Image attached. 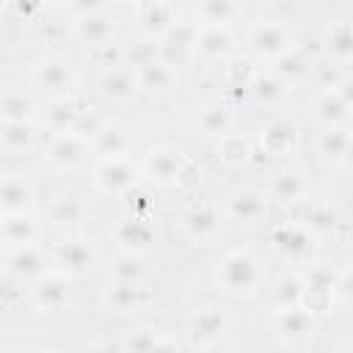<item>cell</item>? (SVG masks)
I'll return each instance as SVG.
<instances>
[{
    "mask_svg": "<svg viewBox=\"0 0 353 353\" xmlns=\"http://www.w3.org/2000/svg\"><path fill=\"white\" fill-rule=\"evenodd\" d=\"M218 279L221 284L229 290V292H248L259 284V268H256V259L245 251H232L223 262H221V270H218Z\"/></svg>",
    "mask_w": 353,
    "mask_h": 353,
    "instance_id": "1",
    "label": "cell"
},
{
    "mask_svg": "<svg viewBox=\"0 0 353 353\" xmlns=\"http://www.w3.org/2000/svg\"><path fill=\"white\" fill-rule=\"evenodd\" d=\"M287 41H290L287 30H284L281 25H273V22L256 28V30H254V39H251L254 50L262 52V55H279V52H284V50L290 47Z\"/></svg>",
    "mask_w": 353,
    "mask_h": 353,
    "instance_id": "2",
    "label": "cell"
},
{
    "mask_svg": "<svg viewBox=\"0 0 353 353\" xmlns=\"http://www.w3.org/2000/svg\"><path fill=\"white\" fill-rule=\"evenodd\" d=\"M182 171V154L174 149H160L152 152L149 157V176L157 182H174Z\"/></svg>",
    "mask_w": 353,
    "mask_h": 353,
    "instance_id": "3",
    "label": "cell"
},
{
    "mask_svg": "<svg viewBox=\"0 0 353 353\" xmlns=\"http://www.w3.org/2000/svg\"><path fill=\"white\" fill-rule=\"evenodd\" d=\"M99 185L105 190H124V188H130L132 185V165L119 160V157H113L110 163H105L99 168Z\"/></svg>",
    "mask_w": 353,
    "mask_h": 353,
    "instance_id": "4",
    "label": "cell"
},
{
    "mask_svg": "<svg viewBox=\"0 0 353 353\" xmlns=\"http://www.w3.org/2000/svg\"><path fill=\"white\" fill-rule=\"evenodd\" d=\"M36 83L50 88V91H66L69 83H72V72H69V63L63 61H47L41 63V69L36 72Z\"/></svg>",
    "mask_w": 353,
    "mask_h": 353,
    "instance_id": "5",
    "label": "cell"
},
{
    "mask_svg": "<svg viewBox=\"0 0 353 353\" xmlns=\"http://www.w3.org/2000/svg\"><path fill=\"white\" fill-rule=\"evenodd\" d=\"M135 85H138V80H135V74L127 72V69H113V72L105 74V80H102V91H105V97H110V99H130V97L135 94Z\"/></svg>",
    "mask_w": 353,
    "mask_h": 353,
    "instance_id": "6",
    "label": "cell"
},
{
    "mask_svg": "<svg viewBox=\"0 0 353 353\" xmlns=\"http://www.w3.org/2000/svg\"><path fill=\"white\" fill-rule=\"evenodd\" d=\"M58 262L72 273H83V270L91 268L94 254H91V248L85 243H66V245L58 248Z\"/></svg>",
    "mask_w": 353,
    "mask_h": 353,
    "instance_id": "7",
    "label": "cell"
},
{
    "mask_svg": "<svg viewBox=\"0 0 353 353\" xmlns=\"http://www.w3.org/2000/svg\"><path fill=\"white\" fill-rule=\"evenodd\" d=\"M108 301L113 303V309L130 312V309H138V306L146 301V292H143L135 281H121V284L113 287V292L108 295Z\"/></svg>",
    "mask_w": 353,
    "mask_h": 353,
    "instance_id": "8",
    "label": "cell"
},
{
    "mask_svg": "<svg viewBox=\"0 0 353 353\" xmlns=\"http://www.w3.org/2000/svg\"><path fill=\"white\" fill-rule=\"evenodd\" d=\"M80 152H83V143L77 135L66 132V135H58L55 143L50 146V160L58 163V165H72L80 160Z\"/></svg>",
    "mask_w": 353,
    "mask_h": 353,
    "instance_id": "9",
    "label": "cell"
},
{
    "mask_svg": "<svg viewBox=\"0 0 353 353\" xmlns=\"http://www.w3.org/2000/svg\"><path fill=\"white\" fill-rule=\"evenodd\" d=\"M0 204L11 207V210H19V207H28L30 204V188L19 179V176H8L0 182Z\"/></svg>",
    "mask_w": 353,
    "mask_h": 353,
    "instance_id": "10",
    "label": "cell"
},
{
    "mask_svg": "<svg viewBox=\"0 0 353 353\" xmlns=\"http://www.w3.org/2000/svg\"><path fill=\"white\" fill-rule=\"evenodd\" d=\"M116 237H119L124 245H138V248H143V245L152 240V226L143 223L141 218H130V221H124V223L116 229Z\"/></svg>",
    "mask_w": 353,
    "mask_h": 353,
    "instance_id": "11",
    "label": "cell"
},
{
    "mask_svg": "<svg viewBox=\"0 0 353 353\" xmlns=\"http://www.w3.org/2000/svg\"><path fill=\"white\" fill-rule=\"evenodd\" d=\"M36 298H39V303L47 306V309H61V306L69 301L66 287H63L61 279H44V281L36 287Z\"/></svg>",
    "mask_w": 353,
    "mask_h": 353,
    "instance_id": "12",
    "label": "cell"
},
{
    "mask_svg": "<svg viewBox=\"0 0 353 353\" xmlns=\"http://www.w3.org/2000/svg\"><path fill=\"white\" fill-rule=\"evenodd\" d=\"M110 33H113L110 22L105 17H99V14H85L83 22H80V36L88 39L91 44H105L110 39Z\"/></svg>",
    "mask_w": 353,
    "mask_h": 353,
    "instance_id": "13",
    "label": "cell"
},
{
    "mask_svg": "<svg viewBox=\"0 0 353 353\" xmlns=\"http://www.w3.org/2000/svg\"><path fill=\"white\" fill-rule=\"evenodd\" d=\"M232 215L234 218H243V221H254L262 215V199L251 190H243L232 199Z\"/></svg>",
    "mask_w": 353,
    "mask_h": 353,
    "instance_id": "14",
    "label": "cell"
},
{
    "mask_svg": "<svg viewBox=\"0 0 353 353\" xmlns=\"http://www.w3.org/2000/svg\"><path fill=\"white\" fill-rule=\"evenodd\" d=\"M41 268H44V259L33 248H22L11 256V270L19 276H36V273H41Z\"/></svg>",
    "mask_w": 353,
    "mask_h": 353,
    "instance_id": "15",
    "label": "cell"
},
{
    "mask_svg": "<svg viewBox=\"0 0 353 353\" xmlns=\"http://www.w3.org/2000/svg\"><path fill=\"white\" fill-rule=\"evenodd\" d=\"M309 325H312V320H309V314H306L303 309H292V306H287V309L281 312V317H279V328H281V334H290V336L306 334Z\"/></svg>",
    "mask_w": 353,
    "mask_h": 353,
    "instance_id": "16",
    "label": "cell"
},
{
    "mask_svg": "<svg viewBox=\"0 0 353 353\" xmlns=\"http://www.w3.org/2000/svg\"><path fill=\"white\" fill-rule=\"evenodd\" d=\"M0 110H3V116H6L8 121H25V119L30 116L33 105H30V99L22 97V94H6V97L0 99Z\"/></svg>",
    "mask_w": 353,
    "mask_h": 353,
    "instance_id": "17",
    "label": "cell"
},
{
    "mask_svg": "<svg viewBox=\"0 0 353 353\" xmlns=\"http://www.w3.org/2000/svg\"><path fill=\"white\" fill-rule=\"evenodd\" d=\"M199 50L204 55H221L229 50V36L221 30V28H207L201 36H199Z\"/></svg>",
    "mask_w": 353,
    "mask_h": 353,
    "instance_id": "18",
    "label": "cell"
},
{
    "mask_svg": "<svg viewBox=\"0 0 353 353\" xmlns=\"http://www.w3.org/2000/svg\"><path fill=\"white\" fill-rule=\"evenodd\" d=\"M168 83H171V72L165 69V63H154V61L143 63L141 85H146V88H165Z\"/></svg>",
    "mask_w": 353,
    "mask_h": 353,
    "instance_id": "19",
    "label": "cell"
},
{
    "mask_svg": "<svg viewBox=\"0 0 353 353\" xmlns=\"http://www.w3.org/2000/svg\"><path fill=\"white\" fill-rule=\"evenodd\" d=\"M199 124H201V132L204 135H223L229 130V116L221 108H210V110L201 113Z\"/></svg>",
    "mask_w": 353,
    "mask_h": 353,
    "instance_id": "20",
    "label": "cell"
},
{
    "mask_svg": "<svg viewBox=\"0 0 353 353\" xmlns=\"http://www.w3.org/2000/svg\"><path fill=\"white\" fill-rule=\"evenodd\" d=\"M218 229V218L210 210H199L193 215H188V232L193 237H210Z\"/></svg>",
    "mask_w": 353,
    "mask_h": 353,
    "instance_id": "21",
    "label": "cell"
},
{
    "mask_svg": "<svg viewBox=\"0 0 353 353\" xmlns=\"http://www.w3.org/2000/svg\"><path fill=\"white\" fill-rule=\"evenodd\" d=\"M301 193H303V182H301L295 174H281V176L273 182V196L281 199V201L301 199Z\"/></svg>",
    "mask_w": 353,
    "mask_h": 353,
    "instance_id": "22",
    "label": "cell"
},
{
    "mask_svg": "<svg viewBox=\"0 0 353 353\" xmlns=\"http://www.w3.org/2000/svg\"><path fill=\"white\" fill-rule=\"evenodd\" d=\"M97 138H99V149L105 152V154H110V157H116V154H121L124 149H127V138L113 127H99V132H97Z\"/></svg>",
    "mask_w": 353,
    "mask_h": 353,
    "instance_id": "23",
    "label": "cell"
},
{
    "mask_svg": "<svg viewBox=\"0 0 353 353\" xmlns=\"http://www.w3.org/2000/svg\"><path fill=\"white\" fill-rule=\"evenodd\" d=\"M80 212H83V207H80V201H77L74 196H61V199L55 201V207H52V221H58V223H72V221L80 218Z\"/></svg>",
    "mask_w": 353,
    "mask_h": 353,
    "instance_id": "24",
    "label": "cell"
},
{
    "mask_svg": "<svg viewBox=\"0 0 353 353\" xmlns=\"http://www.w3.org/2000/svg\"><path fill=\"white\" fill-rule=\"evenodd\" d=\"M223 328V317H221V312H215V309H204L199 317H196V323H193V334L196 336H212V334H218Z\"/></svg>",
    "mask_w": 353,
    "mask_h": 353,
    "instance_id": "25",
    "label": "cell"
},
{
    "mask_svg": "<svg viewBox=\"0 0 353 353\" xmlns=\"http://www.w3.org/2000/svg\"><path fill=\"white\" fill-rule=\"evenodd\" d=\"M3 232L14 243H28L33 237V223L25 221V218H6L3 221Z\"/></svg>",
    "mask_w": 353,
    "mask_h": 353,
    "instance_id": "26",
    "label": "cell"
},
{
    "mask_svg": "<svg viewBox=\"0 0 353 353\" xmlns=\"http://www.w3.org/2000/svg\"><path fill=\"white\" fill-rule=\"evenodd\" d=\"M292 138H295V132H292V124H287V121H279L265 132V143L270 149H284L292 143Z\"/></svg>",
    "mask_w": 353,
    "mask_h": 353,
    "instance_id": "27",
    "label": "cell"
},
{
    "mask_svg": "<svg viewBox=\"0 0 353 353\" xmlns=\"http://www.w3.org/2000/svg\"><path fill=\"white\" fill-rule=\"evenodd\" d=\"M28 138H30V132H28L25 121H6V127H3V143L8 149H22L28 143Z\"/></svg>",
    "mask_w": 353,
    "mask_h": 353,
    "instance_id": "28",
    "label": "cell"
},
{
    "mask_svg": "<svg viewBox=\"0 0 353 353\" xmlns=\"http://www.w3.org/2000/svg\"><path fill=\"white\" fill-rule=\"evenodd\" d=\"M347 132H342V130H331V132H325L323 135V152L325 154H331V157H336V154H345L347 152Z\"/></svg>",
    "mask_w": 353,
    "mask_h": 353,
    "instance_id": "29",
    "label": "cell"
},
{
    "mask_svg": "<svg viewBox=\"0 0 353 353\" xmlns=\"http://www.w3.org/2000/svg\"><path fill=\"white\" fill-rule=\"evenodd\" d=\"M301 295H303V287H301L298 279H284V281H281V287H279V303L295 306Z\"/></svg>",
    "mask_w": 353,
    "mask_h": 353,
    "instance_id": "30",
    "label": "cell"
},
{
    "mask_svg": "<svg viewBox=\"0 0 353 353\" xmlns=\"http://www.w3.org/2000/svg\"><path fill=\"white\" fill-rule=\"evenodd\" d=\"M204 14L212 22H223L226 17L234 14V6H232V0H204Z\"/></svg>",
    "mask_w": 353,
    "mask_h": 353,
    "instance_id": "31",
    "label": "cell"
},
{
    "mask_svg": "<svg viewBox=\"0 0 353 353\" xmlns=\"http://www.w3.org/2000/svg\"><path fill=\"white\" fill-rule=\"evenodd\" d=\"M345 108H347L345 99H339L336 94H328V97L320 102V116H323V119H339V116L345 113Z\"/></svg>",
    "mask_w": 353,
    "mask_h": 353,
    "instance_id": "32",
    "label": "cell"
},
{
    "mask_svg": "<svg viewBox=\"0 0 353 353\" xmlns=\"http://www.w3.org/2000/svg\"><path fill=\"white\" fill-rule=\"evenodd\" d=\"M168 22V11H165V6H154V8H149V14H146V28H163Z\"/></svg>",
    "mask_w": 353,
    "mask_h": 353,
    "instance_id": "33",
    "label": "cell"
},
{
    "mask_svg": "<svg viewBox=\"0 0 353 353\" xmlns=\"http://www.w3.org/2000/svg\"><path fill=\"white\" fill-rule=\"evenodd\" d=\"M336 33H339V36L331 41V44H334L331 50H334V52H339L342 58H347V52H350V36H347V28L342 25V28H336Z\"/></svg>",
    "mask_w": 353,
    "mask_h": 353,
    "instance_id": "34",
    "label": "cell"
},
{
    "mask_svg": "<svg viewBox=\"0 0 353 353\" xmlns=\"http://www.w3.org/2000/svg\"><path fill=\"white\" fill-rule=\"evenodd\" d=\"M279 94V83L276 80H262L259 83V97H273Z\"/></svg>",
    "mask_w": 353,
    "mask_h": 353,
    "instance_id": "35",
    "label": "cell"
},
{
    "mask_svg": "<svg viewBox=\"0 0 353 353\" xmlns=\"http://www.w3.org/2000/svg\"><path fill=\"white\" fill-rule=\"evenodd\" d=\"M99 3H102V0H74V6H77L80 11H85V14H94V11L99 8Z\"/></svg>",
    "mask_w": 353,
    "mask_h": 353,
    "instance_id": "36",
    "label": "cell"
},
{
    "mask_svg": "<svg viewBox=\"0 0 353 353\" xmlns=\"http://www.w3.org/2000/svg\"><path fill=\"white\" fill-rule=\"evenodd\" d=\"M0 218H3V210H0Z\"/></svg>",
    "mask_w": 353,
    "mask_h": 353,
    "instance_id": "37",
    "label": "cell"
},
{
    "mask_svg": "<svg viewBox=\"0 0 353 353\" xmlns=\"http://www.w3.org/2000/svg\"><path fill=\"white\" fill-rule=\"evenodd\" d=\"M119 3H127V0H119Z\"/></svg>",
    "mask_w": 353,
    "mask_h": 353,
    "instance_id": "38",
    "label": "cell"
}]
</instances>
